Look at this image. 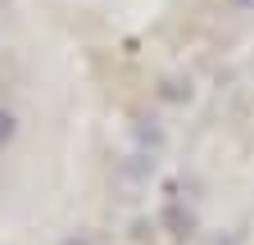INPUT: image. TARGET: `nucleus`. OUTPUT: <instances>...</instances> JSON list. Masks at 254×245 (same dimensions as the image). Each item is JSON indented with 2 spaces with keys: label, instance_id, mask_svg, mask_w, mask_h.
Here are the masks:
<instances>
[{
  "label": "nucleus",
  "instance_id": "obj_1",
  "mask_svg": "<svg viewBox=\"0 0 254 245\" xmlns=\"http://www.w3.org/2000/svg\"><path fill=\"white\" fill-rule=\"evenodd\" d=\"M14 132H18V122H14V114H9V109H0V150H5V145L14 141Z\"/></svg>",
  "mask_w": 254,
  "mask_h": 245
},
{
  "label": "nucleus",
  "instance_id": "obj_2",
  "mask_svg": "<svg viewBox=\"0 0 254 245\" xmlns=\"http://www.w3.org/2000/svg\"><path fill=\"white\" fill-rule=\"evenodd\" d=\"M168 223L177 227V236H190V227H195V218H190V213H182V209H168Z\"/></svg>",
  "mask_w": 254,
  "mask_h": 245
},
{
  "label": "nucleus",
  "instance_id": "obj_3",
  "mask_svg": "<svg viewBox=\"0 0 254 245\" xmlns=\"http://www.w3.org/2000/svg\"><path fill=\"white\" fill-rule=\"evenodd\" d=\"M59 245H95L91 236H68V241H59Z\"/></svg>",
  "mask_w": 254,
  "mask_h": 245
},
{
  "label": "nucleus",
  "instance_id": "obj_4",
  "mask_svg": "<svg viewBox=\"0 0 254 245\" xmlns=\"http://www.w3.org/2000/svg\"><path fill=\"white\" fill-rule=\"evenodd\" d=\"M236 5H254V0H236Z\"/></svg>",
  "mask_w": 254,
  "mask_h": 245
}]
</instances>
